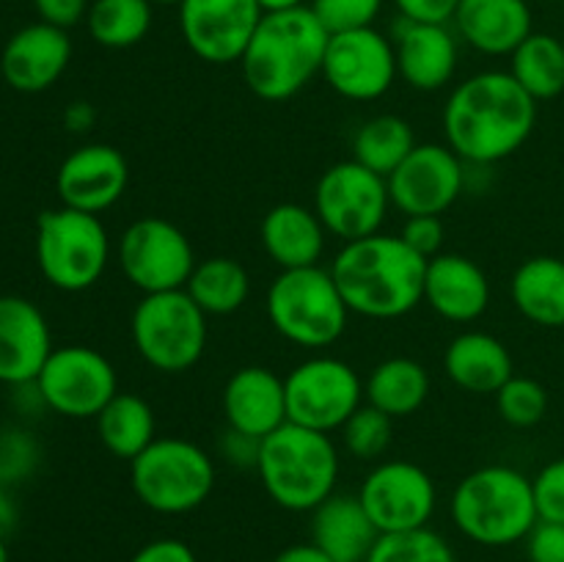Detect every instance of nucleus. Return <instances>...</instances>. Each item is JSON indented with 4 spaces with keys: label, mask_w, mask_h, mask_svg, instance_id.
<instances>
[{
    "label": "nucleus",
    "mask_w": 564,
    "mask_h": 562,
    "mask_svg": "<svg viewBox=\"0 0 564 562\" xmlns=\"http://www.w3.org/2000/svg\"><path fill=\"white\" fill-rule=\"evenodd\" d=\"M330 88L352 102H375L394 86L397 55L394 42L378 28L334 33L325 50L323 72Z\"/></svg>",
    "instance_id": "obj_15"
},
{
    "label": "nucleus",
    "mask_w": 564,
    "mask_h": 562,
    "mask_svg": "<svg viewBox=\"0 0 564 562\" xmlns=\"http://www.w3.org/2000/svg\"><path fill=\"white\" fill-rule=\"evenodd\" d=\"M0 562H9V549H6L3 538H0Z\"/></svg>",
    "instance_id": "obj_51"
},
{
    "label": "nucleus",
    "mask_w": 564,
    "mask_h": 562,
    "mask_svg": "<svg viewBox=\"0 0 564 562\" xmlns=\"http://www.w3.org/2000/svg\"><path fill=\"white\" fill-rule=\"evenodd\" d=\"M33 383L44 408L66 419H97L99 411L119 395L113 361L88 345L53 347Z\"/></svg>",
    "instance_id": "obj_13"
},
{
    "label": "nucleus",
    "mask_w": 564,
    "mask_h": 562,
    "mask_svg": "<svg viewBox=\"0 0 564 562\" xmlns=\"http://www.w3.org/2000/svg\"><path fill=\"white\" fill-rule=\"evenodd\" d=\"M523 543L529 562H564V523L538 521Z\"/></svg>",
    "instance_id": "obj_42"
},
{
    "label": "nucleus",
    "mask_w": 564,
    "mask_h": 562,
    "mask_svg": "<svg viewBox=\"0 0 564 562\" xmlns=\"http://www.w3.org/2000/svg\"><path fill=\"white\" fill-rule=\"evenodd\" d=\"M510 298L521 317L543 328H564V259L532 257L518 264Z\"/></svg>",
    "instance_id": "obj_28"
},
{
    "label": "nucleus",
    "mask_w": 564,
    "mask_h": 562,
    "mask_svg": "<svg viewBox=\"0 0 564 562\" xmlns=\"http://www.w3.org/2000/svg\"><path fill=\"white\" fill-rule=\"evenodd\" d=\"M397 75L416 91H438L452 83L460 61L457 36L438 22L400 20L394 33Z\"/></svg>",
    "instance_id": "obj_21"
},
{
    "label": "nucleus",
    "mask_w": 564,
    "mask_h": 562,
    "mask_svg": "<svg viewBox=\"0 0 564 562\" xmlns=\"http://www.w3.org/2000/svg\"><path fill=\"white\" fill-rule=\"evenodd\" d=\"M286 419L301 428L334 433L364 406V380L336 356H312L284 378Z\"/></svg>",
    "instance_id": "obj_11"
},
{
    "label": "nucleus",
    "mask_w": 564,
    "mask_h": 562,
    "mask_svg": "<svg viewBox=\"0 0 564 562\" xmlns=\"http://www.w3.org/2000/svg\"><path fill=\"white\" fill-rule=\"evenodd\" d=\"M416 143L411 121L397 114H380L358 127L352 138V160L375 174L389 176L416 149Z\"/></svg>",
    "instance_id": "obj_33"
},
{
    "label": "nucleus",
    "mask_w": 564,
    "mask_h": 562,
    "mask_svg": "<svg viewBox=\"0 0 564 562\" xmlns=\"http://www.w3.org/2000/svg\"><path fill=\"white\" fill-rule=\"evenodd\" d=\"M257 474L275 505L290 512H312L336 494L339 450L328 433L286 422L262 439Z\"/></svg>",
    "instance_id": "obj_5"
},
{
    "label": "nucleus",
    "mask_w": 564,
    "mask_h": 562,
    "mask_svg": "<svg viewBox=\"0 0 564 562\" xmlns=\"http://www.w3.org/2000/svg\"><path fill=\"white\" fill-rule=\"evenodd\" d=\"M99 444L121 461H135L154 439H158V419L154 408L143 397L119 391L97 417Z\"/></svg>",
    "instance_id": "obj_30"
},
{
    "label": "nucleus",
    "mask_w": 564,
    "mask_h": 562,
    "mask_svg": "<svg viewBox=\"0 0 564 562\" xmlns=\"http://www.w3.org/2000/svg\"><path fill=\"white\" fill-rule=\"evenodd\" d=\"M273 562H334V560H330L319 545H314L312 540H308V543H292L286 545V549H281L279 554L273 556Z\"/></svg>",
    "instance_id": "obj_47"
},
{
    "label": "nucleus",
    "mask_w": 564,
    "mask_h": 562,
    "mask_svg": "<svg viewBox=\"0 0 564 562\" xmlns=\"http://www.w3.org/2000/svg\"><path fill=\"white\" fill-rule=\"evenodd\" d=\"M262 14H275V11H292L306 6V0H257Z\"/></svg>",
    "instance_id": "obj_50"
},
{
    "label": "nucleus",
    "mask_w": 564,
    "mask_h": 562,
    "mask_svg": "<svg viewBox=\"0 0 564 562\" xmlns=\"http://www.w3.org/2000/svg\"><path fill=\"white\" fill-rule=\"evenodd\" d=\"M341 444L356 461H380L394 441V419L364 402L345 424H341Z\"/></svg>",
    "instance_id": "obj_36"
},
{
    "label": "nucleus",
    "mask_w": 564,
    "mask_h": 562,
    "mask_svg": "<svg viewBox=\"0 0 564 562\" xmlns=\"http://www.w3.org/2000/svg\"><path fill=\"white\" fill-rule=\"evenodd\" d=\"M110 259V237L102 218L61 204L36 220V262L47 284L61 292H83L102 279Z\"/></svg>",
    "instance_id": "obj_9"
},
{
    "label": "nucleus",
    "mask_w": 564,
    "mask_h": 562,
    "mask_svg": "<svg viewBox=\"0 0 564 562\" xmlns=\"http://www.w3.org/2000/svg\"><path fill=\"white\" fill-rule=\"evenodd\" d=\"M33 9L42 22L69 31L77 22L86 20L91 0H33Z\"/></svg>",
    "instance_id": "obj_43"
},
{
    "label": "nucleus",
    "mask_w": 564,
    "mask_h": 562,
    "mask_svg": "<svg viewBox=\"0 0 564 562\" xmlns=\"http://www.w3.org/2000/svg\"><path fill=\"white\" fill-rule=\"evenodd\" d=\"M72 61V39L64 28L33 22L20 28L0 53V75L14 91L39 94L61 80Z\"/></svg>",
    "instance_id": "obj_19"
},
{
    "label": "nucleus",
    "mask_w": 564,
    "mask_h": 562,
    "mask_svg": "<svg viewBox=\"0 0 564 562\" xmlns=\"http://www.w3.org/2000/svg\"><path fill=\"white\" fill-rule=\"evenodd\" d=\"M367 562H457V556L444 534L424 527L411 529V532L380 534Z\"/></svg>",
    "instance_id": "obj_35"
},
{
    "label": "nucleus",
    "mask_w": 564,
    "mask_h": 562,
    "mask_svg": "<svg viewBox=\"0 0 564 562\" xmlns=\"http://www.w3.org/2000/svg\"><path fill=\"white\" fill-rule=\"evenodd\" d=\"M449 516L457 532L471 543L488 549L521 543L540 521L532 477L505 463L477 468L457 483Z\"/></svg>",
    "instance_id": "obj_4"
},
{
    "label": "nucleus",
    "mask_w": 564,
    "mask_h": 562,
    "mask_svg": "<svg viewBox=\"0 0 564 562\" xmlns=\"http://www.w3.org/2000/svg\"><path fill=\"white\" fill-rule=\"evenodd\" d=\"M312 207L330 237L341 242L361 240L378 235L389 215V182L358 160H341L323 171Z\"/></svg>",
    "instance_id": "obj_10"
},
{
    "label": "nucleus",
    "mask_w": 564,
    "mask_h": 562,
    "mask_svg": "<svg viewBox=\"0 0 564 562\" xmlns=\"http://www.w3.org/2000/svg\"><path fill=\"white\" fill-rule=\"evenodd\" d=\"M130 485L147 510L185 516L198 510L213 494L215 461L204 446L165 435L130 461Z\"/></svg>",
    "instance_id": "obj_7"
},
{
    "label": "nucleus",
    "mask_w": 564,
    "mask_h": 562,
    "mask_svg": "<svg viewBox=\"0 0 564 562\" xmlns=\"http://www.w3.org/2000/svg\"><path fill=\"white\" fill-rule=\"evenodd\" d=\"M510 75L538 102L560 97L564 94V39L534 31L510 55Z\"/></svg>",
    "instance_id": "obj_32"
},
{
    "label": "nucleus",
    "mask_w": 564,
    "mask_h": 562,
    "mask_svg": "<svg viewBox=\"0 0 564 562\" xmlns=\"http://www.w3.org/2000/svg\"><path fill=\"white\" fill-rule=\"evenodd\" d=\"M130 562H198L196 551L180 538H158L143 543Z\"/></svg>",
    "instance_id": "obj_45"
},
{
    "label": "nucleus",
    "mask_w": 564,
    "mask_h": 562,
    "mask_svg": "<svg viewBox=\"0 0 564 562\" xmlns=\"http://www.w3.org/2000/svg\"><path fill=\"white\" fill-rule=\"evenodd\" d=\"M389 182L391 207L411 215H444L466 187V163L446 143H416Z\"/></svg>",
    "instance_id": "obj_16"
},
{
    "label": "nucleus",
    "mask_w": 564,
    "mask_h": 562,
    "mask_svg": "<svg viewBox=\"0 0 564 562\" xmlns=\"http://www.w3.org/2000/svg\"><path fill=\"white\" fill-rule=\"evenodd\" d=\"M457 36L482 55H512L534 33L527 0H460Z\"/></svg>",
    "instance_id": "obj_24"
},
{
    "label": "nucleus",
    "mask_w": 564,
    "mask_h": 562,
    "mask_svg": "<svg viewBox=\"0 0 564 562\" xmlns=\"http://www.w3.org/2000/svg\"><path fill=\"white\" fill-rule=\"evenodd\" d=\"M400 237L419 257H438L441 246H444V224H441V215H411V218H405Z\"/></svg>",
    "instance_id": "obj_41"
},
{
    "label": "nucleus",
    "mask_w": 564,
    "mask_h": 562,
    "mask_svg": "<svg viewBox=\"0 0 564 562\" xmlns=\"http://www.w3.org/2000/svg\"><path fill=\"white\" fill-rule=\"evenodd\" d=\"M149 3H160V6H171V3H176V6H180L182 3V0H149Z\"/></svg>",
    "instance_id": "obj_52"
},
{
    "label": "nucleus",
    "mask_w": 564,
    "mask_h": 562,
    "mask_svg": "<svg viewBox=\"0 0 564 562\" xmlns=\"http://www.w3.org/2000/svg\"><path fill=\"white\" fill-rule=\"evenodd\" d=\"M154 11L149 0H91L86 14L88 33L99 47H135L152 31Z\"/></svg>",
    "instance_id": "obj_34"
},
{
    "label": "nucleus",
    "mask_w": 564,
    "mask_h": 562,
    "mask_svg": "<svg viewBox=\"0 0 564 562\" xmlns=\"http://www.w3.org/2000/svg\"><path fill=\"white\" fill-rule=\"evenodd\" d=\"M185 292L207 317H226L246 306L251 295V275L235 257L198 259Z\"/></svg>",
    "instance_id": "obj_31"
},
{
    "label": "nucleus",
    "mask_w": 564,
    "mask_h": 562,
    "mask_svg": "<svg viewBox=\"0 0 564 562\" xmlns=\"http://www.w3.org/2000/svg\"><path fill=\"white\" fill-rule=\"evenodd\" d=\"M444 372L468 395H496L516 375L512 353L488 331H463L444 353Z\"/></svg>",
    "instance_id": "obj_26"
},
{
    "label": "nucleus",
    "mask_w": 564,
    "mask_h": 562,
    "mask_svg": "<svg viewBox=\"0 0 564 562\" xmlns=\"http://www.w3.org/2000/svg\"><path fill=\"white\" fill-rule=\"evenodd\" d=\"M328 270L350 314L397 320L422 303L427 259L419 257L400 235L378 231L345 242Z\"/></svg>",
    "instance_id": "obj_2"
},
{
    "label": "nucleus",
    "mask_w": 564,
    "mask_h": 562,
    "mask_svg": "<svg viewBox=\"0 0 564 562\" xmlns=\"http://www.w3.org/2000/svg\"><path fill=\"white\" fill-rule=\"evenodd\" d=\"M224 417L226 428L240 430V433L253 435V439H268L273 430L286 424V391L284 378L273 369L242 367L226 380L224 386Z\"/></svg>",
    "instance_id": "obj_23"
},
{
    "label": "nucleus",
    "mask_w": 564,
    "mask_h": 562,
    "mask_svg": "<svg viewBox=\"0 0 564 562\" xmlns=\"http://www.w3.org/2000/svg\"><path fill=\"white\" fill-rule=\"evenodd\" d=\"M36 457L39 452L31 435L22 433V430H6L0 435V485L6 488L9 483L25 477Z\"/></svg>",
    "instance_id": "obj_40"
},
{
    "label": "nucleus",
    "mask_w": 564,
    "mask_h": 562,
    "mask_svg": "<svg viewBox=\"0 0 564 562\" xmlns=\"http://www.w3.org/2000/svg\"><path fill=\"white\" fill-rule=\"evenodd\" d=\"M259 446H262V441L253 439V435L226 428L224 439H220V455H224V461L231 463V466L257 468Z\"/></svg>",
    "instance_id": "obj_46"
},
{
    "label": "nucleus",
    "mask_w": 564,
    "mask_h": 562,
    "mask_svg": "<svg viewBox=\"0 0 564 562\" xmlns=\"http://www.w3.org/2000/svg\"><path fill=\"white\" fill-rule=\"evenodd\" d=\"M130 185V163L110 143H86L66 154L55 174V191L64 207L99 215L121 202Z\"/></svg>",
    "instance_id": "obj_18"
},
{
    "label": "nucleus",
    "mask_w": 564,
    "mask_h": 562,
    "mask_svg": "<svg viewBox=\"0 0 564 562\" xmlns=\"http://www.w3.org/2000/svg\"><path fill=\"white\" fill-rule=\"evenodd\" d=\"M264 309L275 334L306 350L334 345L350 317L334 275L323 264L281 270L268 287Z\"/></svg>",
    "instance_id": "obj_6"
},
{
    "label": "nucleus",
    "mask_w": 564,
    "mask_h": 562,
    "mask_svg": "<svg viewBox=\"0 0 564 562\" xmlns=\"http://www.w3.org/2000/svg\"><path fill=\"white\" fill-rule=\"evenodd\" d=\"M538 125V99L501 69L477 72L452 88L444 105L446 147L471 165H494L516 154Z\"/></svg>",
    "instance_id": "obj_1"
},
{
    "label": "nucleus",
    "mask_w": 564,
    "mask_h": 562,
    "mask_svg": "<svg viewBox=\"0 0 564 562\" xmlns=\"http://www.w3.org/2000/svg\"><path fill=\"white\" fill-rule=\"evenodd\" d=\"M132 345L152 369L187 372L207 350V314L185 290L149 292L132 309Z\"/></svg>",
    "instance_id": "obj_8"
},
{
    "label": "nucleus",
    "mask_w": 564,
    "mask_h": 562,
    "mask_svg": "<svg viewBox=\"0 0 564 562\" xmlns=\"http://www.w3.org/2000/svg\"><path fill=\"white\" fill-rule=\"evenodd\" d=\"M562 331H564V328H562Z\"/></svg>",
    "instance_id": "obj_53"
},
{
    "label": "nucleus",
    "mask_w": 564,
    "mask_h": 562,
    "mask_svg": "<svg viewBox=\"0 0 564 562\" xmlns=\"http://www.w3.org/2000/svg\"><path fill=\"white\" fill-rule=\"evenodd\" d=\"M422 301L449 323H474L490 306L488 273L471 257L441 251L427 259Z\"/></svg>",
    "instance_id": "obj_22"
},
{
    "label": "nucleus",
    "mask_w": 564,
    "mask_h": 562,
    "mask_svg": "<svg viewBox=\"0 0 564 562\" xmlns=\"http://www.w3.org/2000/svg\"><path fill=\"white\" fill-rule=\"evenodd\" d=\"M394 6L402 20L446 25V22L455 20V11L460 6V0H394Z\"/></svg>",
    "instance_id": "obj_44"
},
{
    "label": "nucleus",
    "mask_w": 564,
    "mask_h": 562,
    "mask_svg": "<svg viewBox=\"0 0 564 562\" xmlns=\"http://www.w3.org/2000/svg\"><path fill=\"white\" fill-rule=\"evenodd\" d=\"M330 33L308 6L264 14L240 58L248 88L264 102H284L323 72Z\"/></svg>",
    "instance_id": "obj_3"
},
{
    "label": "nucleus",
    "mask_w": 564,
    "mask_h": 562,
    "mask_svg": "<svg viewBox=\"0 0 564 562\" xmlns=\"http://www.w3.org/2000/svg\"><path fill=\"white\" fill-rule=\"evenodd\" d=\"M494 397L496 411L510 428H534L549 413V391L540 380L527 378V375H512Z\"/></svg>",
    "instance_id": "obj_37"
},
{
    "label": "nucleus",
    "mask_w": 564,
    "mask_h": 562,
    "mask_svg": "<svg viewBox=\"0 0 564 562\" xmlns=\"http://www.w3.org/2000/svg\"><path fill=\"white\" fill-rule=\"evenodd\" d=\"M53 353L47 317L22 295H0V383L28 386Z\"/></svg>",
    "instance_id": "obj_20"
},
{
    "label": "nucleus",
    "mask_w": 564,
    "mask_h": 562,
    "mask_svg": "<svg viewBox=\"0 0 564 562\" xmlns=\"http://www.w3.org/2000/svg\"><path fill=\"white\" fill-rule=\"evenodd\" d=\"M259 240H262L264 253L281 270L312 268V264L323 262L328 229L314 213V207L284 202L264 213L262 226H259Z\"/></svg>",
    "instance_id": "obj_25"
},
{
    "label": "nucleus",
    "mask_w": 564,
    "mask_h": 562,
    "mask_svg": "<svg viewBox=\"0 0 564 562\" xmlns=\"http://www.w3.org/2000/svg\"><path fill=\"white\" fill-rule=\"evenodd\" d=\"M116 259L132 287L149 295V292L185 290L193 268H196V251L191 237L169 218L147 215L138 218L121 231Z\"/></svg>",
    "instance_id": "obj_12"
},
{
    "label": "nucleus",
    "mask_w": 564,
    "mask_h": 562,
    "mask_svg": "<svg viewBox=\"0 0 564 562\" xmlns=\"http://www.w3.org/2000/svg\"><path fill=\"white\" fill-rule=\"evenodd\" d=\"M532 488L540 521L564 523V457L545 463L532 477Z\"/></svg>",
    "instance_id": "obj_39"
},
{
    "label": "nucleus",
    "mask_w": 564,
    "mask_h": 562,
    "mask_svg": "<svg viewBox=\"0 0 564 562\" xmlns=\"http://www.w3.org/2000/svg\"><path fill=\"white\" fill-rule=\"evenodd\" d=\"M308 9L317 17L319 25L334 36V33L372 28L383 9V0H312Z\"/></svg>",
    "instance_id": "obj_38"
},
{
    "label": "nucleus",
    "mask_w": 564,
    "mask_h": 562,
    "mask_svg": "<svg viewBox=\"0 0 564 562\" xmlns=\"http://www.w3.org/2000/svg\"><path fill=\"white\" fill-rule=\"evenodd\" d=\"M430 397V372L422 361L408 356H391L380 361L364 380V402L391 419L416 413Z\"/></svg>",
    "instance_id": "obj_29"
},
{
    "label": "nucleus",
    "mask_w": 564,
    "mask_h": 562,
    "mask_svg": "<svg viewBox=\"0 0 564 562\" xmlns=\"http://www.w3.org/2000/svg\"><path fill=\"white\" fill-rule=\"evenodd\" d=\"M17 523V507H14V499H11L9 494H6V488L0 485V538H6V534L14 529Z\"/></svg>",
    "instance_id": "obj_49"
},
{
    "label": "nucleus",
    "mask_w": 564,
    "mask_h": 562,
    "mask_svg": "<svg viewBox=\"0 0 564 562\" xmlns=\"http://www.w3.org/2000/svg\"><path fill=\"white\" fill-rule=\"evenodd\" d=\"M364 510L380 534L430 527L438 507V488L427 468L411 461H380L358 488Z\"/></svg>",
    "instance_id": "obj_14"
},
{
    "label": "nucleus",
    "mask_w": 564,
    "mask_h": 562,
    "mask_svg": "<svg viewBox=\"0 0 564 562\" xmlns=\"http://www.w3.org/2000/svg\"><path fill=\"white\" fill-rule=\"evenodd\" d=\"M262 17L257 0H182L180 31L196 58L240 64Z\"/></svg>",
    "instance_id": "obj_17"
},
{
    "label": "nucleus",
    "mask_w": 564,
    "mask_h": 562,
    "mask_svg": "<svg viewBox=\"0 0 564 562\" xmlns=\"http://www.w3.org/2000/svg\"><path fill=\"white\" fill-rule=\"evenodd\" d=\"M378 538V527L364 510L358 494H330L312 510V543L334 562H367Z\"/></svg>",
    "instance_id": "obj_27"
},
{
    "label": "nucleus",
    "mask_w": 564,
    "mask_h": 562,
    "mask_svg": "<svg viewBox=\"0 0 564 562\" xmlns=\"http://www.w3.org/2000/svg\"><path fill=\"white\" fill-rule=\"evenodd\" d=\"M94 121H97V110L88 102H72L69 108L64 110V125L69 127L72 132H86L91 130Z\"/></svg>",
    "instance_id": "obj_48"
}]
</instances>
